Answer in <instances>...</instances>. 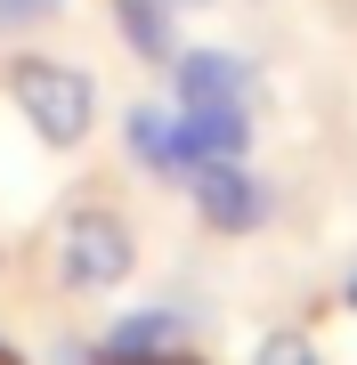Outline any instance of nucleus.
Returning a JSON list of instances; mask_svg holds the SVG:
<instances>
[{
	"instance_id": "obj_11",
	"label": "nucleus",
	"mask_w": 357,
	"mask_h": 365,
	"mask_svg": "<svg viewBox=\"0 0 357 365\" xmlns=\"http://www.w3.org/2000/svg\"><path fill=\"white\" fill-rule=\"evenodd\" d=\"M98 365H195L187 349H146V357H98Z\"/></svg>"
},
{
	"instance_id": "obj_6",
	"label": "nucleus",
	"mask_w": 357,
	"mask_h": 365,
	"mask_svg": "<svg viewBox=\"0 0 357 365\" xmlns=\"http://www.w3.org/2000/svg\"><path fill=\"white\" fill-rule=\"evenodd\" d=\"M114 25H122V41H130V57H146V66H171L179 57L171 0H114Z\"/></svg>"
},
{
	"instance_id": "obj_4",
	"label": "nucleus",
	"mask_w": 357,
	"mask_h": 365,
	"mask_svg": "<svg viewBox=\"0 0 357 365\" xmlns=\"http://www.w3.org/2000/svg\"><path fill=\"white\" fill-rule=\"evenodd\" d=\"M171 73H179V106H252V66L244 57H227V49H195V57H171Z\"/></svg>"
},
{
	"instance_id": "obj_12",
	"label": "nucleus",
	"mask_w": 357,
	"mask_h": 365,
	"mask_svg": "<svg viewBox=\"0 0 357 365\" xmlns=\"http://www.w3.org/2000/svg\"><path fill=\"white\" fill-rule=\"evenodd\" d=\"M341 300H349V309H357V268H349V284H341Z\"/></svg>"
},
{
	"instance_id": "obj_13",
	"label": "nucleus",
	"mask_w": 357,
	"mask_h": 365,
	"mask_svg": "<svg viewBox=\"0 0 357 365\" xmlns=\"http://www.w3.org/2000/svg\"><path fill=\"white\" fill-rule=\"evenodd\" d=\"M0 365H9V349H0Z\"/></svg>"
},
{
	"instance_id": "obj_3",
	"label": "nucleus",
	"mask_w": 357,
	"mask_h": 365,
	"mask_svg": "<svg viewBox=\"0 0 357 365\" xmlns=\"http://www.w3.org/2000/svg\"><path fill=\"white\" fill-rule=\"evenodd\" d=\"M187 179H195V211L212 220V235H252L268 220V195H260V179L244 170V155H203Z\"/></svg>"
},
{
	"instance_id": "obj_5",
	"label": "nucleus",
	"mask_w": 357,
	"mask_h": 365,
	"mask_svg": "<svg viewBox=\"0 0 357 365\" xmlns=\"http://www.w3.org/2000/svg\"><path fill=\"white\" fill-rule=\"evenodd\" d=\"M122 138H130V155L155 170V179H187V170H195V155H187V138H179V114H162V106H130V114H122Z\"/></svg>"
},
{
	"instance_id": "obj_2",
	"label": "nucleus",
	"mask_w": 357,
	"mask_h": 365,
	"mask_svg": "<svg viewBox=\"0 0 357 365\" xmlns=\"http://www.w3.org/2000/svg\"><path fill=\"white\" fill-rule=\"evenodd\" d=\"M130 268H138V244H130V227H122V211H73L66 220V235H57V284L114 292Z\"/></svg>"
},
{
	"instance_id": "obj_10",
	"label": "nucleus",
	"mask_w": 357,
	"mask_h": 365,
	"mask_svg": "<svg viewBox=\"0 0 357 365\" xmlns=\"http://www.w3.org/2000/svg\"><path fill=\"white\" fill-rule=\"evenodd\" d=\"M57 9H66V0H0V33H33V25H49Z\"/></svg>"
},
{
	"instance_id": "obj_7",
	"label": "nucleus",
	"mask_w": 357,
	"mask_h": 365,
	"mask_svg": "<svg viewBox=\"0 0 357 365\" xmlns=\"http://www.w3.org/2000/svg\"><path fill=\"white\" fill-rule=\"evenodd\" d=\"M179 138H187V155H244V138H252V114L244 106H187V122H179Z\"/></svg>"
},
{
	"instance_id": "obj_9",
	"label": "nucleus",
	"mask_w": 357,
	"mask_h": 365,
	"mask_svg": "<svg viewBox=\"0 0 357 365\" xmlns=\"http://www.w3.org/2000/svg\"><path fill=\"white\" fill-rule=\"evenodd\" d=\"M252 365H317V341L309 333H268L260 349H252Z\"/></svg>"
},
{
	"instance_id": "obj_1",
	"label": "nucleus",
	"mask_w": 357,
	"mask_h": 365,
	"mask_svg": "<svg viewBox=\"0 0 357 365\" xmlns=\"http://www.w3.org/2000/svg\"><path fill=\"white\" fill-rule=\"evenodd\" d=\"M9 98H16V114L33 122L41 146H81L90 122H98L90 73H81V66H57V57H16V66H9Z\"/></svg>"
},
{
	"instance_id": "obj_8",
	"label": "nucleus",
	"mask_w": 357,
	"mask_h": 365,
	"mask_svg": "<svg viewBox=\"0 0 357 365\" xmlns=\"http://www.w3.org/2000/svg\"><path fill=\"white\" fill-rule=\"evenodd\" d=\"M171 341H179V317L171 309H146V317H122L98 357H146V349H171Z\"/></svg>"
}]
</instances>
